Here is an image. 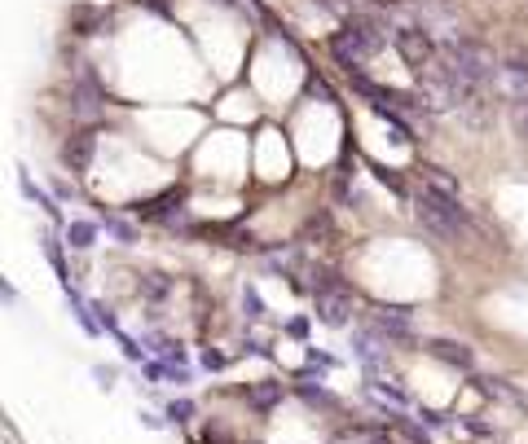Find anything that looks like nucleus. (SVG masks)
I'll return each instance as SVG.
<instances>
[{
	"mask_svg": "<svg viewBox=\"0 0 528 444\" xmlns=\"http://www.w3.org/2000/svg\"><path fill=\"white\" fill-rule=\"evenodd\" d=\"M414 216H419L422 229H427L431 238H440V242H458V238L472 233V216H467V207H463L454 194L436 189V185H422L419 189V198H414Z\"/></svg>",
	"mask_w": 528,
	"mask_h": 444,
	"instance_id": "f257e3e1",
	"label": "nucleus"
},
{
	"mask_svg": "<svg viewBox=\"0 0 528 444\" xmlns=\"http://www.w3.org/2000/svg\"><path fill=\"white\" fill-rule=\"evenodd\" d=\"M387 45V36H383V27L379 22H366V18H353V22H344L335 36H330V57L348 71V75H357V66L370 62V57L379 54Z\"/></svg>",
	"mask_w": 528,
	"mask_h": 444,
	"instance_id": "f03ea898",
	"label": "nucleus"
},
{
	"mask_svg": "<svg viewBox=\"0 0 528 444\" xmlns=\"http://www.w3.org/2000/svg\"><path fill=\"white\" fill-rule=\"evenodd\" d=\"M440 57L458 71V80H463L467 88H484L489 80H498V66H493L489 49H480L472 40H449V45L440 49Z\"/></svg>",
	"mask_w": 528,
	"mask_h": 444,
	"instance_id": "7ed1b4c3",
	"label": "nucleus"
},
{
	"mask_svg": "<svg viewBox=\"0 0 528 444\" xmlns=\"http://www.w3.org/2000/svg\"><path fill=\"white\" fill-rule=\"evenodd\" d=\"M71 114L84 119V123H98L106 114V88L98 84L93 71H80L75 84H71Z\"/></svg>",
	"mask_w": 528,
	"mask_h": 444,
	"instance_id": "20e7f679",
	"label": "nucleus"
},
{
	"mask_svg": "<svg viewBox=\"0 0 528 444\" xmlns=\"http://www.w3.org/2000/svg\"><path fill=\"white\" fill-rule=\"evenodd\" d=\"M348 313H353V295L335 281V286H317V317L326 326H348Z\"/></svg>",
	"mask_w": 528,
	"mask_h": 444,
	"instance_id": "39448f33",
	"label": "nucleus"
},
{
	"mask_svg": "<svg viewBox=\"0 0 528 444\" xmlns=\"http://www.w3.org/2000/svg\"><path fill=\"white\" fill-rule=\"evenodd\" d=\"M396 49H401V57H405L410 66H419V71H422V66H431V62H436V54H440L422 27H401V31H396Z\"/></svg>",
	"mask_w": 528,
	"mask_h": 444,
	"instance_id": "423d86ee",
	"label": "nucleus"
},
{
	"mask_svg": "<svg viewBox=\"0 0 528 444\" xmlns=\"http://www.w3.org/2000/svg\"><path fill=\"white\" fill-rule=\"evenodd\" d=\"M498 84H502V93L515 102V111L528 106V62H507V66H498Z\"/></svg>",
	"mask_w": 528,
	"mask_h": 444,
	"instance_id": "0eeeda50",
	"label": "nucleus"
},
{
	"mask_svg": "<svg viewBox=\"0 0 528 444\" xmlns=\"http://www.w3.org/2000/svg\"><path fill=\"white\" fill-rule=\"evenodd\" d=\"M93 150H98V137H93V132H75V137L62 146V163L80 176V172H89V163H93Z\"/></svg>",
	"mask_w": 528,
	"mask_h": 444,
	"instance_id": "6e6552de",
	"label": "nucleus"
},
{
	"mask_svg": "<svg viewBox=\"0 0 528 444\" xmlns=\"http://www.w3.org/2000/svg\"><path fill=\"white\" fill-rule=\"evenodd\" d=\"M374 331L387 334V339H410L414 322H410L405 308H379V313H374Z\"/></svg>",
	"mask_w": 528,
	"mask_h": 444,
	"instance_id": "1a4fd4ad",
	"label": "nucleus"
},
{
	"mask_svg": "<svg viewBox=\"0 0 528 444\" xmlns=\"http://www.w3.org/2000/svg\"><path fill=\"white\" fill-rule=\"evenodd\" d=\"M98 229H102L98 221H71L66 224V247L71 251H89L98 242Z\"/></svg>",
	"mask_w": 528,
	"mask_h": 444,
	"instance_id": "9d476101",
	"label": "nucleus"
},
{
	"mask_svg": "<svg viewBox=\"0 0 528 444\" xmlns=\"http://www.w3.org/2000/svg\"><path fill=\"white\" fill-rule=\"evenodd\" d=\"M102 27H106V13H102V9H89V4H80V9L71 13V31H75V36H98Z\"/></svg>",
	"mask_w": 528,
	"mask_h": 444,
	"instance_id": "9b49d317",
	"label": "nucleus"
},
{
	"mask_svg": "<svg viewBox=\"0 0 528 444\" xmlns=\"http://www.w3.org/2000/svg\"><path fill=\"white\" fill-rule=\"evenodd\" d=\"M431 356H440V361H449V365H458V370H472V352H467L463 343L436 339V343H431Z\"/></svg>",
	"mask_w": 528,
	"mask_h": 444,
	"instance_id": "f8f14e48",
	"label": "nucleus"
},
{
	"mask_svg": "<svg viewBox=\"0 0 528 444\" xmlns=\"http://www.w3.org/2000/svg\"><path fill=\"white\" fill-rule=\"evenodd\" d=\"M106 229H110V233L119 238V242H132V229H128V224H123V221H115V216H106Z\"/></svg>",
	"mask_w": 528,
	"mask_h": 444,
	"instance_id": "ddd939ff",
	"label": "nucleus"
},
{
	"mask_svg": "<svg viewBox=\"0 0 528 444\" xmlns=\"http://www.w3.org/2000/svg\"><path fill=\"white\" fill-rule=\"evenodd\" d=\"M190 414H194L190 400H176V405H172V418H190Z\"/></svg>",
	"mask_w": 528,
	"mask_h": 444,
	"instance_id": "4468645a",
	"label": "nucleus"
},
{
	"mask_svg": "<svg viewBox=\"0 0 528 444\" xmlns=\"http://www.w3.org/2000/svg\"><path fill=\"white\" fill-rule=\"evenodd\" d=\"M203 365H208V370H220V365H225V356H220V352H203Z\"/></svg>",
	"mask_w": 528,
	"mask_h": 444,
	"instance_id": "2eb2a0df",
	"label": "nucleus"
},
{
	"mask_svg": "<svg viewBox=\"0 0 528 444\" xmlns=\"http://www.w3.org/2000/svg\"><path fill=\"white\" fill-rule=\"evenodd\" d=\"M0 295H4V299H13V286H4V281H0Z\"/></svg>",
	"mask_w": 528,
	"mask_h": 444,
	"instance_id": "dca6fc26",
	"label": "nucleus"
}]
</instances>
